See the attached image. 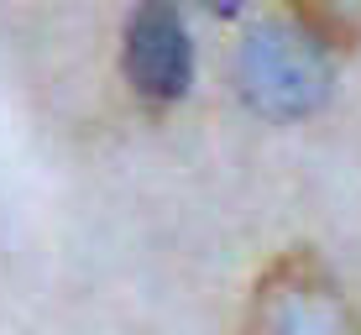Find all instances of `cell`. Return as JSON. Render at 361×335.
I'll list each match as a JSON object with an SVG mask.
<instances>
[{"instance_id": "obj_1", "label": "cell", "mask_w": 361, "mask_h": 335, "mask_svg": "<svg viewBox=\"0 0 361 335\" xmlns=\"http://www.w3.org/2000/svg\"><path fill=\"white\" fill-rule=\"evenodd\" d=\"M241 335H361V309L309 252L278 257L246 299Z\"/></svg>"}, {"instance_id": "obj_2", "label": "cell", "mask_w": 361, "mask_h": 335, "mask_svg": "<svg viewBox=\"0 0 361 335\" xmlns=\"http://www.w3.org/2000/svg\"><path fill=\"white\" fill-rule=\"evenodd\" d=\"M235 73H241V90L267 116H304V110H314L319 95H325V79H330L319 37H309L304 27L252 32V42L235 58Z\"/></svg>"}, {"instance_id": "obj_3", "label": "cell", "mask_w": 361, "mask_h": 335, "mask_svg": "<svg viewBox=\"0 0 361 335\" xmlns=\"http://www.w3.org/2000/svg\"><path fill=\"white\" fill-rule=\"evenodd\" d=\"M126 73L147 105H173L189 90V32L173 0H142L126 32Z\"/></svg>"}, {"instance_id": "obj_4", "label": "cell", "mask_w": 361, "mask_h": 335, "mask_svg": "<svg viewBox=\"0 0 361 335\" xmlns=\"http://www.w3.org/2000/svg\"><path fill=\"white\" fill-rule=\"evenodd\" d=\"M298 21L319 42H356L361 37V0H293Z\"/></svg>"}, {"instance_id": "obj_5", "label": "cell", "mask_w": 361, "mask_h": 335, "mask_svg": "<svg viewBox=\"0 0 361 335\" xmlns=\"http://www.w3.org/2000/svg\"><path fill=\"white\" fill-rule=\"evenodd\" d=\"M204 6H209V11H235L241 0H204Z\"/></svg>"}]
</instances>
